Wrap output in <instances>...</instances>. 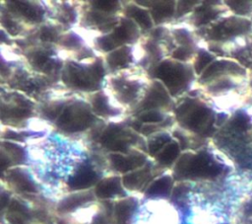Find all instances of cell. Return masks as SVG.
<instances>
[{"label":"cell","instance_id":"6da1fadb","mask_svg":"<svg viewBox=\"0 0 252 224\" xmlns=\"http://www.w3.org/2000/svg\"><path fill=\"white\" fill-rule=\"evenodd\" d=\"M107 68L104 59L94 57L85 60L67 59L61 72L65 87L75 92L93 94L102 90Z\"/></svg>","mask_w":252,"mask_h":224},{"label":"cell","instance_id":"7a4b0ae2","mask_svg":"<svg viewBox=\"0 0 252 224\" xmlns=\"http://www.w3.org/2000/svg\"><path fill=\"white\" fill-rule=\"evenodd\" d=\"M148 75L144 70L128 68L106 77L108 91L117 103L133 111L142 100L149 84Z\"/></svg>","mask_w":252,"mask_h":224},{"label":"cell","instance_id":"3957f363","mask_svg":"<svg viewBox=\"0 0 252 224\" xmlns=\"http://www.w3.org/2000/svg\"><path fill=\"white\" fill-rule=\"evenodd\" d=\"M176 182L213 180L220 173V163L206 150H186L171 169Z\"/></svg>","mask_w":252,"mask_h":224},{"label":"cell","instance_id":"277c9868","mask_svg":"<svg viewBox=\"0 0 252 224\" xmlns=\"http://www.w3.org/2000/svg\"><path fill=\"white\" fill-rule=\"evenodd\" d=\"M193 65L173 58H164L149 70V75L158 80L172 98L179 97L188 91L195 79Z\"/></svg>","mask_w":252,"mask_h":224},{"label":"cell","instance_id":"5b68a950","mask_svg":"<svg viewBox=\"0 0 252 224\" xmlns=\"http://www.w3.org/2000/svg\"><path fill=\"white\" fill-rule=\"evenodd\" d=\"M173 112L180 128L199 136L208 135L215 121L213 110L197 98L183 99Z\"/></svg>","mask_w":252,"mask_h":224},{"label":"cell","instance_id":"8992f818","mask_svg":"<svg viewBox=\"0 0 252 224\" xmlns=\"http://www.w3.org/2000/svg\"><path fill=\"white\" fill-rule=\"evenodd\" d=\"M102 121L93 112L89 102L83 99H73L68 102L63 112L54 121L56 129L68 135L83 133L94 126H99Z\"/></svg>","mask_w":252,"mask_h":224},{"label":"cell","instance_id":"52a82bcc","mask_svg":"<svg viewBox=\"0 0 252 224\" xmlns=\"http://www.w3.org/2000/svg\"><path fill=\"white\" fill-rule=\"evenodd\" d=\"M97 144L108 151V153H129L142 143L146 145V140L139 132L135 131L129 124L123 122H109L104 127L95 131ZM141 150V149H140Z\"/></svg>","mask_w":252,"mask_h":224},{"label":"cell","instance_id":"ba28073f","mask_svg":"<svg viewBox=\"0 0 252 224\" xmlns=\"http://www.w3.org/2000/svg\"><path fill=\"white\" fill-rule=\"evenodd\" d=\"M140 203L132 224H181L180 214L168 199H148Z\"/></svg>","mask_w":252,"mask_h":224},{"label":"cell","instance_id":"9c48e42d","mask_svg":"<svg viewBox=\"0 0 252 224\" xmlns=\"http://www.w3.org/2000/svg\"><path fill=\"white\" fill-rule=\"evenodd\" d=\"M141 37V29L127 17H121L119 24L108 34L94 37V43L97 50L104 54L124 45H133Z\"/></svg>","mask_w":252,"mask_h":224},{"label":"cell","instance_id":"30bf717a","mask_svg":"<svg viewBox=\"0 0 252 224\" xmlns=\"http://www.w3.org/2000/svg\"><path fill=\"white\" fill-rule=\"evenodd\" d=\"M25 52V57L33 71L53 81L56 78H61L65 61L58 57L51 44H33Z\"/></svg>","mask_w":252,"mask_h":224},{"label":"cell","instance_id":"8fae6325","mask_svg":"<svg viewBox=\"0 0 252 224\" xmlns=\"http://www.w3.org/2000/svg\"><path fill=\"white\" fill-rule=\"evenodd\" d=\"M6 95L9 100L6 101L2 99V122L5 121V119H7V122L26 120L33 114L35 103L27 95L18 91H13Z\"/></svg>","mask_w":252,"mask_h":224},{"label":"cell","instance_id":"7c38bea8","mask_svg":"<svg viewBox=\"0 0 252 224\" xmlns=\"http://www.w3.org/2000/svg\"><path fill=\"white\" fill-rule=\"evenodd\" d=\"M3 181L6 182L9 189L18 194H38L40 184L37 182L31 169L24 166L10 168L3 172Z\"/></svg>","mask_w":252,"mask_h":224},{"label":"cell","instance_id":"4fadbf2b","mask_svg":"<svg viewBox=\"0 0 252 224\" xmlns=\"http://www.w3.org/2000/svg\"><path fill=\"white\" fill-rule=\"evenodd\" d=\"M173 98L158 80H152L140 103L132 111L133 115L149 110L167 111L172 108Z\"/></svg>","mask_w":252,"mask_h":224},{"label":"cell","instance_id":"5bb4252c","mask_svg":"<svg viewBox=\"0 0 252 224\" xmlns=\"http://www.w3.org/2000/svg\"><path fill=\"white\" fill-rule=\"evenodd\" d=\"M102 177L96 164L86 159L70 176L65 187L67 192L93 189Z\"/></svg>","mask_w":252,"mask_h":224},{"label":"cell","instance_id":"9a60e30c","mask_svg":"<svg viewBox=\"0 0 252 224\" xmlns=\"http://www.w3.org/2000/svg\"><path fill=\"white\" fill-rule=\"evenodd\" d=\"M105 158L109 170L120 176L143 167L149 161V155L140 149L129 153H108Z\"/></svg>","mask_w":252,"mask_h":224},{"label":"cell","instance_id":"2e32d148","mask_svg":"<svg viewBox=\"0 0 252 224\" xmlns=\"http://www.w3.org/2000/svg\"><path fill=\"white\" fill-rule=\"evenodd\" d=\"M158 170L165 171L154 161H148L143 167L121 176L122 184L128 192H144L155 178L164 173H158Z\"/></svg>","mask_w":252,"mask_h":224},{"label":"cell","instance_id":"e0dca14e","mask_svg":"<svg viewBox=\"0 0 252 224\" xmlns=\"http://www.w3.org/2000/svg\"><path fill=\"white\" fill-rule=\"evenodd\" d=\"M96 200L94 189L71 191L62 195L56 203L55 210L59 215H70Z\"/></svg>","mask_w":252,"mask_h":224},{"label":"cell","instance_id":"ac0fdd59","mask_svg":"<svg viewBox=\"0 0 252 224\" xmlns=\"http://www.w3.org/2000/svg\"><path fill=\"white\" fill-rule=\"evenodd\" d=\"M93 189L96 199L101 201L117 200L128 196V191L122 184V177L116 174L102 177Z\"/></svg>","mask_w":252,"mask_h":224},{"label":"cell","instance_id":"d6986e66","mask_svg":"<svg viewBox=\"0 0 252 224\" xmlns=\"http://www.w3.org/2000/svg\"><path fill=\"white\" fill-rule=\"evenodd\" d=\"M88 99L93 112L97 117H115L123 113V108L113 105L115 99L105 89L89 94Z\"/></svg>","mask_w":252,"mask_h":224},{"label":"cell","instance_id":"ffe728a7","mask_svg":"<svg viewBox=\"0 0 252 224\" xmlns=\"http://www.w3.org/2000/svg\"><path fill=\"white\" fill-rule=\"evenodd\" d=\"M7 10L26 24H39L43 22L45 11L38 2L9 1Z\"/></svg>","mask_w":252,"mask_h":224},{"label":"cell","instance_id":"44dd1931","mask_svg":"<svg viewBox=\"0 0 252 224\" xmlns=\"http://www.w3.org/2000/svg\"><path fill=\"white\" fill-rule=\"evenodd\" d=\"M136 57L135 46L133 45H124L121 46L109 53L104 54V62L106 68L112 72H118L130 68L134 63Z\"/></svg>","mask_w":252,"mask_h":224},{"label":"cell","instance_id":"7402d4cb","mask_svg":"<svg viewBox=\"0 0 252 224\" xmlns=\"http://www.w3.org/2000/svg\"><path fill=\"white\" fill-rule=\"evenodd\" d=\"M175 180L172 173H163L155 178L144 191L148 199H168L171 196Z\"/></svg>","mask_w":252,"mask_h":224},{"label":"cell","instance_id":"603a6c76","mask_svg":"<svg viewBox=\"0 0 252 224\" xmlns=\"http://www.w3.org/2000/svg\"><path fill=\"white\" fill-rule=\"evenodd\" d=\"M148 4L146 7L150 10L155 25H161L176 16L175 1H143ZM142 6V5H141Z\"/></svg>","mask_w":252,"mask_h":224},{"label":"cell","instance_id":"cb8c5ba5","mask_svg":"<svg viewBox=\"0 0 252 224\" xmlns=\"http://www.w3.org/2000/svg\"><path fill=\"white\" fill-rule=\"evenodd\" d=\"M124 16L134 21L141 31H152L155 23L148 8L138 5L136 2L128 4L124 8Z\"/></svg>","mask_w":252,"mask_h":224},{"label":"cell","instance_id":"d4e9b609","mask_svg":"<svg viewBox=\"0 0 252 224\" xmlns=\"http://www.w3.org/2000/svg\"><path fill=\"white\" fill-rule=\"evenodd\" d=\"M181 153L182 150L178 141L173 139L153 158V161L163 170L172 169Z\"/></svg>","mask_w":252,"mask_h":224},{"label":"cell","instance_id":"484cf974","mask_svg":"<svg viewBox=\"0 0 252 224\" xmlns=\"http://www.w3.org/2000/svg\"><path fill=\"white\" fill-rule=\"evenodd\" d=\"M172 133L168 132L167 130L157 132L151 136H149L146 140V147H147V154L154 158L165 145L173 140Z\"/></svg>","mask_w":252,"mask_h":224},{"label":"cell","instance_id":"4316f807","mask_svg":"<svg viewBox=\"0 0 252 224\" xmlns=\"http://www.w3.org/2000/svg\"><path fill=\"white\" fill-rule=\"evenodd\" d=\"M89 224H114L113 218V203L103 201L98 204V207Z\"/></svg>","mask_w":252,"mask_h":224},{"label":"cell","instance_id":"83f0119b","mask_svg":"<svg viewBox=\"0 0 252 224\" xmlns=\"http://www.w3.org/2000/svg\"><path fill=\"white\" fill-rule=\"evenodd\" d=\"M60 29L54 25L45 24L42 25L37 30V38L41 41V43L51 44V43H58L60 37Z\"/></svg>","mask_w":252,"mask_h":224},{"label":"cell","instance_id":"f1b7e54d","mask_svg":"<svg viewBox=\"0 0 252 224\" xmlns=\"http://www.w3.org/2000/svg\"><path fill=\"white\" fill-rule=\"evenodd\" d=\"M58 44L62 47H64L67 50H70L74 53L81 50L83 47H85L84 42L80 36L75 34L74 32H68L63 34L60 37V39L58 41Z\"/></svg>","mask_w":252,"mask_h":224},{"label":"cell","instance_id":"f546056e","mask_svg":"<svg viewBox=\"0 0 252 224\" xmlns=\"http://www.w3.org/2000/svg\"><path fill=\"white\" fill-rule=\"evenodd\" d=\"M193 59L194 61L192 65H193L194 71L197 75H201L207 69V67L214 62L213 61L214 55L211 53V51L201 48L196 51V54Z\"/></svg>","mask_w":252,"mask_h":224},{"label":"cell","instance_id":"4dcf8cb0","mask_svg":"<svg viewBox=\"0 0 252 224\" xmlns=\"http://www.w3.org/2000/svg\"><path fill=\"white\" fill-rule=\"evenodd\" d=\"M21 22L22 21L20 19L15 17L10 12H8V14L2 12V16H1L2 26L7 31V34L11 35L12 37L19 36L23 32L24 27Z\"/></svg>","mask_w":252,"mask_h":224},{"label":"cell","instance_id":"1f68e13d","mask_svg":"<svg viewBox=\"0 0 252 224\" xmlns=\"http://www.w3.org/2000/svg\"><path fill=\"white\" fill-rule=\"evenodd\" d=\"M135 117L138 120H140L143 124H156V123L163 122L168 116L163 111L149 110L136 114Z\"/></svg>","mask_w":252,"mask_h":224},{"label":"cell","instance_id":"d6a6232c","mask_svg":"<svg viewBox=\"0 0 252 224\" xmlns=\"http://www.w3.org/2000/svg\"><path fill=\"white\" fill-rule=\"evenodd\" d=\"M90 4L92 8L108 14H116L121 9L119 1H92Z\"/></svg>","mask_w":252,"mask_h":224},{"label":"cell","instance_id":"836d02e7","mask_svg":"<svg viewBox=\"0 0 252 224\" xmlns=\"http://www.w3.org/2000/svg\"><path fill=\"white\" fill-rule=\"evenodd\" d=\"M197 1H179L176 6V17L180 18L188 13H192L194 9L198 6Z\"/></svg>","mask_w":252,"mask_h":224}]
</instances>
